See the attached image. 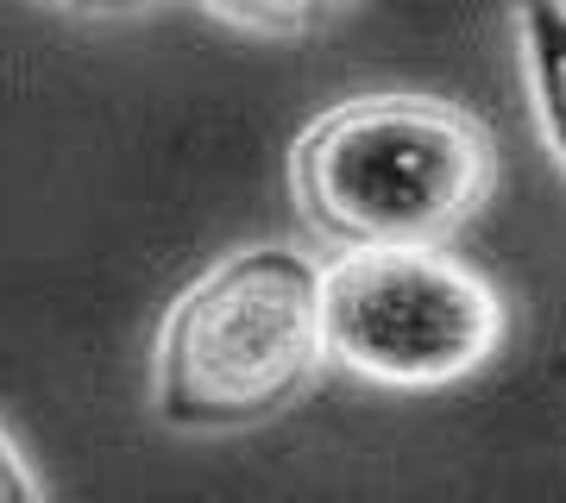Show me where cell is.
Listing matches in <instances>:
<instances>
[{
    "instance_id": "cell-7",
    "label": "cell",
    "mask_w": 566,
    "mask_h": 503,
    "mask_svg": "<svg viewBox=\"0 0 566 503\" xmlns=\"http://www.w3.org/2000/svg\"><path fill=\"white\" fill-rule=\"evenodd\" d=\"M57 7H76V13H139L151 0H57Z\"/></svg>"
},
{
    "instance_id": "cell-6",
    "label": "cell",
    "mask_w": 566,
    "mask_h": 503,
    "mask_svg": "<svg viewBox=\"0 0 566 503\" xmlns=\"http://www.w3.org/2000/svg\"><path fill=\"white\" fill-rule=\"evenodd\" d=\"M0 503H44L32 465L20 460V447L7 441V434H0Z\"/></svg>"
},
{
    "instance_id": "cell-1",
    "label": "cell",
    "mask_w": 566,
    "mask_h": 503,
    "mask_svg": "<svg viewBox=\"0 0 566 503\" xmlns=\"http://www.w3.org/2000/svg\"><path fill=\"white\" fill-rule=\"evenodd\" d=\"M497 151L465 107L434 95H359L303 126L290 182L303 221L340 252L447 245L491 196Z\"/></svg>"
},
{
    "instance_id": "cell-4",
    "label": "cell",
    "mask_w": 566,
    "mask_h": 503,
    "mask_svg": "<svg viewBox=\"0 0 566 503\" xmlns=\"http://www.w3.org/2000/svg\"><path fill=\"white\" fill-rule=\"evenodd\" d=\"M516 25H523V57L528 82H535V107H542V133L566 164V13L554 0H523Z\"/></svg>"
},
{
    "instance_id": "cell-2",
    "label": "cell",
    "mask_w": 566,
    "mask_h": 503,
    "mask_svg": "<svg viewBox=\"0 0 566 503\" xmlns=\"http://www.w3.org/2000/svg\"><path fill=\"white\" fill-rule=\"evenodd\" d=\"M322 365V264L290 245H240L164 315L158 416L182 434L259 428L303 397Z\"/></svg>"
},
{
    "instance_id": "cell-5",
    "label": "cell",
    "mask_w": 566,
    "mask_h": 503,
    "mask_svg": "<svg viewBox=\"0 0 566 503\" xmlns=\"http://www.w3.org/2000/svg\"><path fill=\"white\" fill-rule=\"evenodd\" d=\"M214 20L240 25V32H264V39H296V32H322L327 20H340L353 0H202Z\"/></svg>"
},
{
    "instance_id": "cell-3",
    "label": "cell",
    "mask_w": 566,
    "mask_h": 503,
    "mask_svg": "<svg viewBox=\"0 0 566 503\" xmlns=\"http://www.w3.org/2000/svg\"><path fill=\"white\" fill-rule=\"evenodd\" d=\"M327 359L390 390L472 378L504 340V302L441 245H365L322 271Z\"/></svg>"
},
{
    "instance_id": "cell-8",
    "label": "cell",
    "mask_w": 566,
    "mask_h": 503,
    "mask_svg": "<svg viewBox=\"0 0 566 503\" xmlns=\"http://www.w3.org/2000/svg\"><path fill=\"white\" fill-rule=\"evenodd\" d=\"M554 7H560V13H566V0H554Z\"/></svg>"
}]
</instances>
